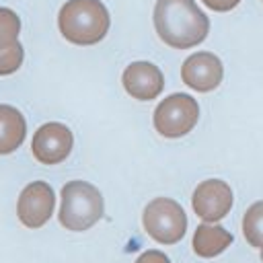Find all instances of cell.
<instances>
[{
  "label": "cell",
  "instance_id": "1",
  "mask_svg": "<svg viewBox=\"0 0 263 263\" xmlns=\"http://www.w3.org/2000/svg\"><path fill=\"white\" fill-rule=\"evenodd\" d=\"M154 29L166 45L189 49L208 37L210 18L195 0H156Z\"/></svg>",
  "mask_w": 263,
  "mask_h": 263
},
{
  "label": "cell",
  "instance_id": "2",
  "mask_svg": "<svg viewBox=\"0 0 263 263\" xmlns=\"http://www.w3.org/2000/svg\"><path fill=\"white\" fill-rule=\"evenodd\" d=\"M109 12L101 0H68L58 16L62 35L76 45H95L109 31Z\"/></svg>",
  "mask_w": 263,
  "mask_h": 263
},
{
  "label": "cell",
  "instance_id": "3",
  "mask_svg": "<svg viewBox=\"0 0 263 263\" xmlns=\"http://www.w3.org/2000/svg\"><path fill=\"white\" fill-rule=\"evenodd\" d=\"M103 210V195L95 185L86 181H70L62 187L60 224L66 230H88L101 220Z\"/></svg>",
  "mask_w": 263,
  "mask_h": 263
},
{
  "label": "cell",
  "instance_id": "4",
  "mask_svg": "<svg viewBox=\"0 0 263 263\" xmlns=\"http://www.w3.org/2000/svg\"><path fill=\"white\" fill-rule=\"evenodd\" d=\"M144 230L160 245H175L187 230V216L183 208L168 197L152 199L144 210Z\"/></svg>",
  "mask_w": 263,
  "mask_h": 263
},
{
  "label": "cell",
  "instance_id": "5",
  "mask_svg": "<svg viewBox=\"0 0 263 263\" xmlns=\"http://www.w3.org/2000/svg\"><path fill=\"white\" fill-rule=\"evenodd\" d=\"M199 119V105L193 97L175 92L154 109V127L164 138H181L189 134Z\"/></svg>",
  "mask_w": 263,
  "mask_h": 263
},
{
  "label": "cell",
  "instance_id": "6",
  "mask_svg": "<svg viewBox=\"0 0 263 263\" xmlns=\"http://www.w3.org/2000/svg\"><path fill=\"white\" fill-rule=\"evenodd\" d=\"M53 205H55L53 189L45 181H33L21 191L16 214L27 228H39L51 218Z\"/></svg>",
  "mask_w": 263,
  "mask_h": 263
},
{
  "label": "cell",
  "instance_id": "7",
  "mask_svg": "<svg viewBox=\"0 0 263 263\" xmlns=\"http://www.w3.org/2000/svg\"><path fill=\"white\" fill-rule=\"evenodd\" d=\"M72 144H74L72 132L64 123L51 121V123L41 125L35 132L31 150H33V156L41 164H58L68 158Z\"/></svg>",
  "mask_w": 263,
  "mask_h": 263
},
{
  "label": "cell",
  "instance_id": "8",
  "mask_svg": "<svg viewBox=\"0 0 263 263\" xmlns=\"http://www.w3.org/2000/svg\"><path fill=\"white\" fill-rule=\"evenodd\" d=\"M232 208V189L226 181L208 179L193 191V210L205 222L222 220Z\"/></svg>",
  "mask_w": 263,
  "mask_h": 263
},
{
  "label": "cell",
  "instance_id": "9",
  "mask_svg": "<svg viewBox=\"0 0 263 263\" xmlns=\"http://www.w3.org/2000/svg\"><path fill=\"white\" fill-rule=\"evenodd\" d=\"M222 76H224L222 62L212 51H197V53L189 55L181 68L183 82L197 92L214 90L222 82Z\"/></svg>",
  "mask_w": 263,
  "mask_h": 263
},
{
  "label": "cell",
  "instance_id": "10",
  "mask_svg": "<svg viewBox=\"0 0 263 263\" xmlns=\"http://www.w3.org/2000/svg\"><path fill=\"white\" fill-rule=\"evenodd\" d=\"M123 88L138 101H152L164 88V76L150 62H132L123 70Z\"/></svg>",
  "mask_w": 263,
  "mask_h": 263
},
{
  "label": "cell",
  "instance_id": "11",
  "mask_svg": "<svg viewBox=\"0 0 263 263\" xmlns=\"http://www.w3.org/2000/svg\"><path fill=\"white\" fill-rule=\"evenodd\" d=\"M27 134L25 117L12 105H0V154L14 152Z\"/></svg>",
  "mask_w": 263,
  "mask_h": 263
},
{
  "label": "cell",
  "instance_id": "12",
  "mask_svg": "<svg viewBox=\"0 0 263 263\" xmlns=\"http://www.w3.org/2000/svg\"><path fill=\"white\" fill-rule=\"evenodd\" d=\"M232 242V234L222 228L220 224H199L193 234V251L199 257H216L222 251H226Z\"/></svg>",
  "mask_w": 263,
  "mask_h": 263
},
{
  "label": "cell",
  "instance_id": "13",
  "mask_svg": "<svg viewBox=\"0 0 263 263\" xmlns=\"http://www.w3.org/2000/svg\"><path fill=\"white\" fill-rule=\"evenodd\" d=\"M242 234L251 247L263 249V199L255 201L242 218Z\"/></svg>",
  "mask_w": 263,
  "mask_h": 263
},
{
  "label": "cell",
  "instance_id": "14",
  "mask_svg": "<svg viewBox=\"0 0 263 263\" xmlns=\"http://www.w3.org/2000/svg\"><path fill=\"white\" fill-rule=\"evenodd\" d=\"M21 18L10 8H0V49L10 47L18 41Z\"/></svg>",
  "mask_w": 263,
  "mask_h": 263
},
{
  "label": "cell",
  "instance_id": "15",
  "mask_svg": "<svg viewBox=\"0 0 263 263\" xmlns=\"http://www.w3.org/2000/svg\"><path fill=\"white\" fill-rule=\"evenodd\" d=\"M21 64H23V45L18 41L10 47L0 49V76L16 72L21 68Z\"/></svg>",
  "mask_w": 263,
  "mask_h": 263
},
{
  "label": "cell",
  "instance_id": "16",
  "mask_svg": "<svg viewBox=\"0 0 263 263\" xmlns=\"http://www.w3.org/2000/svg\"><path fill=\"white\" fill-rule=\"evenodd\" d=\"M136 263H171V259H168V257H166L162 251L152 249V251L142 253V255L136 259Z\"/></svg>",
  "mask_w": 263,
  "mask_h": 263
},
{
  "label": "cell",
  "instance_id": "17",
  "mask_svg": "<svg viewBox=\"0 0 263 263\" xmlns=\"http://www.w3.org/2000/svg\"><path fill=\"white\" fill-rule=\"evenodd\" d=\"M201 2H203L208 8L216 10V12H228V10L236 8L240 0H201Z\"/></svg>",
  "mask_w": 263,
  "mask_h": 263
},
{
  "label": "cell",
  "instance_id": "18",
  "mask_svg": "<svg viewBox=\"0 0 263 263\" xmlns=\"http://www.w3.org/2000/svg\"><path fill=\"white\" fill-rule=\"evenodd\" d=\"M261 261H263V249H261Z\"/></svg>",
  "mask_w": 263,
  "mask_h": 263
}]
</instances>
